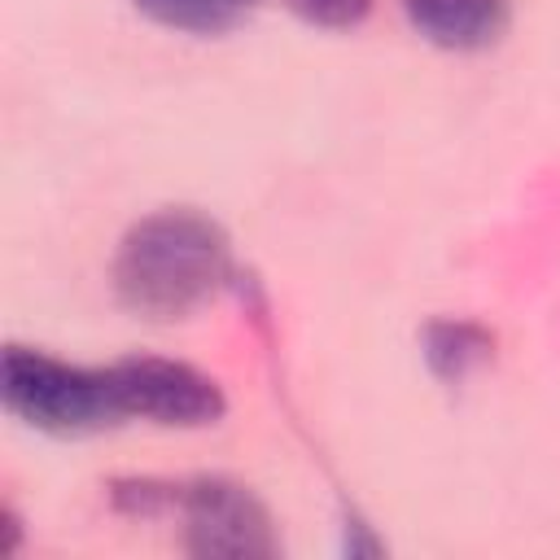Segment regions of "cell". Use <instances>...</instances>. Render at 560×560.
<instances>
[{
    "label": "cell",
    "instance_id": "1",
    "mask_svg": "<svg viewBox=\"0 0 560 560\" xmlns=\"http://www.w3.org/2000/svg\"><path fill=\"white\" fill-rule=\"evenodd\" d=\"M109 280L118 306L136 319L179 324L232 280V241L210 214L166 206L127 228Z\"/></svg>",
    "mask_w": 560,
    "mask_h": 560
},
{
    "label": "cell",
    "instance_id": "2",
    "mask_svg": "<svg viewBox=\"0 0 560 560\" xmlns=\"http://www.w3.org/2000/svg\"><path fill=\"white\" fill-rule=\"evenodd\" d=\"M4 411L52 438H88L122 424L109 363L83 368L35 346H9L0 359Z\"/></svg>",
    "mask_w": 560,
    "mask_h": 560
},
{
    "label": "cell",
    "instance_id": "3",
    "mask_svg": "<svg viewBox=\"0 0 560 560\" xmlns=\"http://www.w3.org/2000/svg\"><path fill=\"white\" fill-rule=\"evenodd\" d=\"M175 512L184 521V547L206 560H267L280 551L267 503L232 477L179 481Z\"/></svg>",
    "mask_w": 560,
    "mask_h": 560
},
{
    "label": "cell",
    "instance_id": "4",
    "mask_svg": "<svg viewBox=\"0 0 560 560\" xmlns=\"http://www.w3.org/2000/svg\"><path fill=\"white\" fill-rule=\"evenodd\" d=\"M109 376H114L122 420H149L162 429H206V424H219L228 411L219 381L184 359L127 354L109 363Z\"/></svg>",
    "mask_w": 560,
    "mask_h": 560
},
{
    "label": "cell",
    "instance_id": "5",
    "mask_svg": "<svg viewBox=\"0 0 560 560\" xmlns=\"http://www.w3.org/2000/svg\"><path fill=\"white\" fill-rule=\"evenodd\" d=\"M420 39L446 52H486L512 31V0H402Z\"/></svg>",
    "mask_w": 560,
    "mask_h": 560
},
{
    "label": "cell",
    "instance_id": "6",
    "mask_svg": "<svg viewBox=\"0 0 560 560\" xmlns=\"http://www.w3.org/2000/svg\"><path fill=\"white\" fill-rule=\"evenodd\" d=\"M494 354V332L472 319H433L424 328V363L438 381L459 385L468 372L490 363Z\"/></svg>",
    "mask_w": 560,
    "mask_h": 560
},
{
    "label": "cell",
    "instance_id": "7",
    "mask_svg": "<svg viewBox=\"0 0 560 560\" xmlns=\"http://www.w3.org/2000/svg\"><path fill=\"white\" fill-rule=\"evenodd\" d=\"M131 9L144 13L149 22H158L166 31H184V35H223L245 18L228 0H131Z\"/></svg>",
    "mask_w": 560,
    "mask_h": 560
},
{
    "label": "cell",
    "instance_id": "8",
    "mask_svg": "<svg viewBox=\"0 0 560 560\" xmlns=\"http://www.w3.org/2000/svg\"><path fill=\"white\" fill-rule=\"evenodd\" d=\"M175 499H179V481H158V477H118V481H109V503L122 516L153 521V516L175 512Z\"/></svg>",
    "mask_w": 560,
    "mask_h": 560
},
{
    "label": "cell",
    "instance_id": "9",
    "mask_svg": "<svg viewBox=\"0 0 560 560\" xmlns=\"http://www.w3.org/2000/svg\"><path fill=\"white\" fill-rule=\"evenodd\" d=\"M284 9L319 31H354L359 22H368L372 0H284Z\"/></svg>",
    "mask_w": 560,
    "mask_h": 560
},
{
    "label": "cell",
    "instance_id": "10",
    "mask_svg": "<svg viewBox=\"0 0 560 560\" xmlns=\"http://www.w3.org/2000/svg\"><path fill=\"white\" fill-rule=\"evenodd\" d=\"M228 4H232V9H241V13H249V9L258 4V0H228Z\"/></svg>",
    "mask_w": 560,
    "mask_h": 560
}]
</instances>
